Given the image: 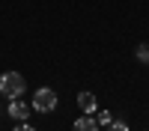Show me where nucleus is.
Masks as SVG:
<instances>
[{"instance_id": "nucleus-2", "label": "nucleus", "mask_w": 149, "mask_h": 131, "mask_svg": "<svg viewBox=\"0 0 149 131\" xmlns=\"http://www.w3.org/2000/svg\"><path fill=\"white\" fill-rule=\"evenodd\" d=\"M54 107H57V92L54 89H48V87L36 89V95H33V110L36 113H51Z\"/></svg>"}, {"instance_id": "nucleus-4", "label": "nucleus", "mask_w": 149, "mask_h": 131, "mask_svg": "<svg viewBox=\"0 0 149 131\" xmlns=\"http://www.w3.org/2000/svg\"><path fill=\"white\" fill-rule=\"evenodd\" d=\"M78 107H81L84 113H90V116H93V113H95V107H98V101H95V95H93V92H81V95H78Z\"/></svg>"}, {"instance_id": "nucleus-1", "label": "nucleus", "mask_w": 149, "mask_h": 131, "mask_svg": "<svg viewBox=\"0 0 149 131\" xmlns=\"http://www.w3.org/2000/svg\"><path fill=\"white\" fill-rule=\"evenodd\" d=\"M24 89H27V78H24L21 71H3V75H0V92H3L6 98H21Z\"/></svg>"}, {"instance_id": "nucleus-7", "label": "nucleus", "mask_w": 149, "mask_h": 131, "mask_svg": "<svg viewBox=\"0 0 149 131\" xmlns=\"http://www.w3.org/2000/svg\"><path fill=\"white\" fill-rule=\"evenodd\" d=\"M110 122H113V119H110V113H107V110L98 113V125H110Z\"/></svg>"}, {"instance_id": "nucleus-8", "label": "nucleus", "mask_w": 149, "mask_h": 131, "mask_svg": "<svg viewBox=\"0 0 149 131\" xmlns=\"http://www.w3.org/2000/svg\"><path fill=\"white\" fill-rule=\"evenodd\" d=\"M110 131H128L125 122H110Z\"/></svg>"}, {"instance_id": "nucleus-5", "label": "nucleus", "mask_w": 149, "mask_h": 131, "mask_svg": "<svg viewBox=\"0 0 149 131\" xmlns=\"http://www.w3.org/2000/svg\"><path fill=\"white\" fill-rule=\"evenodd\" d=\"M72 131H98V125H95V116H90V113H84L78 122L72 125Z\"/></svg>"}, {"instance_id": "nucleus-3", "label": "nucleus", "mask_w": 149, "mask_h": 131, "mask_svg": "<svg viewBox=\"0 0 149 131\" xmlns=\"http://www.w3.org/2000/svg\"><path fill=\"white\" fill-rule=\"evenodd\" d=\"M30 110H33L30 104H24V101H15V98H12V104H9V116L15 119V122H24V119L30 116Z\"/></svg>"}, {"instance_id": "nucleus-6", "label": "nucleus", "mask_w": 149, "mask_h": 131, "mask_svg": "<svg viewBox=\"0 0 149 131\" xmlns=\"http://www.w3.org/2000/svg\"><path fill=\"white\" fill-rule=\"evenodd\" d=\"M134 57H137L140 63H149V45H137V51H134Z\"/></svg>"}, {"instance_id": "nucleus-9", "label": "nucleus", "mask_w": 149, "mask_h": 131, "mask_svg": "<svg viewBox=\"0 0 149 131\" xmlns=\"http://www.w3.org/2000/svg\"><path fill=\"white\" fill-rule=\"evenodd\" d=\"M15 131H36V128H33V125H27V119H24V122H18V125H15Z\"/></svg>"}]
</instances>
